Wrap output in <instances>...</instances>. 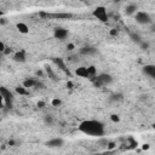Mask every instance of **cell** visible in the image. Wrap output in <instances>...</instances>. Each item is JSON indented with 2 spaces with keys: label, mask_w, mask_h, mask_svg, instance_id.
<instances>
[{
  "label": "cell",
  "mask_w": 155,
  "mask_h": 155,
  "mask_svg": "<svg viewBox=\"0 0 155 155\" xmlns=\"http://www.w3.org/2000/svg\"><path fill=\"white\" fill-rule=\"evenodd\" d=\"M79 131L91 137H102L105 133L104 124L99 120H84L78 126Z\"/></svg>",
  "instance_id": "6da1fadb"
},
{
  "label": "cell",
  "mask_w": 155,
  "mask_h": 155,
  "mask_svg": "<svg viewBox=\"0 0 155 155\" xmlns=\"http://www.w3.org/2000/svg\"><path fill=\"white\" fill-rule=\"evenodd\" d=\"M91 80L93 81V85L96 87H102L104 85H109L113 82V76L110 74L107 73H102L99 75H96L94 78H91Z\"/></svg>",
  "instance_id": "7a4b0ae2"
},
{
  "label": "cell",
  "mask_w": 155,
  "mask_h": 155,
  "mask_svg": "<svg viewBox=\"0 0 155 155\" xmlns=\"http://www.w3.org/2000/svg\"><path fill=\"white\" fill-rule=\"evenodd\" d=\"M0 94L2 96V99H4L5 105L7 108H12V103H13V98H15L13 97V93L8 88H6L4 86H0Z\"/></svg>",
  "instance_id": "3957f363"
},
{
  "label": "cell",
  "mask_w": 155,
  "mask_h": 155,
  "mask_svg": "<svg viewBox=\"0 0 155 155\" xmlns=\"http://www.w3.org/2000/svg\"><path fill=\"white\" fill-rule=\"evenodd\" d=\"M40 17L44 18H56V19H69L73 18V15L69 12H57V13H47V12H40Z\"/></svg>",
  "instance_id": "277c9868"
},
{
  "label": "cell",
  "mask_w": 155,
  "mask_h": 155,
  "mask_svg": "<svg viewBox=\"0 0 155 155\" xmlns=\"http://www.w3.org/2000/svg\"><path fill=\"white\" fill-rule=\"evenodd\" d=\"M92 15H93V17H96L98 21H101L103 23H105L108 21V12L104 6H97L92 11Z\"/></svg>",
  "instance_id": "5b68a950"
},
{
  "label": "cell",
  "mask_w": 155,
  "mask_h": 155,
  "mask_svg": "<svg viewBox=\"0 0 155 155\" xmlns=\"http://www.w3.org/2000/svg\"><path fill=\"white\" fill-rule=\"evenodd\" d=\"M134 19L139 24H149V23H151V16L145 11H137L134 13Z\"/></svg>",
  "instance_id": "8992f818"
},
{
  "label": "cell",
  "mask_w": 155,
  "mask_h": 155,
  "mask_svg": "<svg viewBox=\"0 0 155 155\" xmlns=\"http://www.w3.org/2000/svg\"><path fill=\"white\" fill-rule=\"evenodd\" d=\"M45 145L48 147V148H61V147L64 145V140L61 137H56V138H52V139L47 140L45 143Z\"/></svg>",
  "instance_id": "52a82bcc"
},
{
  "label": "cell",
  "mask_w": 155,
  "mask_h": 155,
  "mask_svg": "<svg viewBox=\"0 0 155 155\" xmlns=\"http://www.w3.org/2000/svg\"><path fill=\"white\" fill-rule=\"evenodd\" d=\"M53 36L54 39H58V40H64L67 36H68V30L64 29V28H61V27H57L53 29Z\"/></svg>",
  "instance_id": "ba28073f"
},
{
  "label": "cell",
  "mask_w": 155,
  "mask_h": 155,
  "mask_svg": "<svg viewBox=\"0 0 155 155\" xmlns=\"http://www.w3.org/2000/svg\"><path fill=\"white\" fill-rule=\"evenodd\" d=\"M96 53H97V48L93 46H90V45L82 46L80 48V54H82V56H93Z\"/></svg>",
  "instance_id": "9c48e42d"
},
{
  "label": "cell",
  "mask_w": 155,
  "mask_h": 155,
  "mask_svg": "<svg viewBox=\"0 0 155 155\" xmlns=\"http://www.w3.org/2000/svg\"><path fill=\"white\" fill-rule=\"evenodd\" d=\"M142 71H143L144 75H147V76H149V78H151V79L155 78V65H153V64H147V65H144L143 69H142Z\"/></svg>",
  "instance_id": "30bf717a"
},
{
  "label": "cell",
  "mask_w": 155,
  "mask_h": 155,
  "mask_svg": "<svg viewBox=\"0 0 155 155\" xmlns=\"http://www.w3.org/2000/svg\"><path fill=\"white\" fill-rule=\"evenodd\" d=\"M13 61L17 62V63H24V62L27 61L25 51H24V50H21V51L15 52V54H13Z\"/></svg>",
  "instance_id": "8fae6325"
},
{
  "label": "cell",
  "mask_w": 155,
  "mask_h": 155,
  "mask_svg": "<svg viewBox=\"0 0 155 155\" xmlns=\"http://www.w3.org/2000/svg\"><path fill=\"white\" fill-rule=\"evenodd\" d=\"M52 61H53V63H54L56 65H58V68H61L65 74L70 75L69 69L65 67V64H64V62H63V59H62V58H59V57H54V58H52Z\"/></svg>",
  "instance_id": "7c38bea8"
},
{
  "label": "cell",
  "mask_w": 155,
  "mask_h": 155,
  "mask_svg": "<svg viewBox=\"0 0 155 155\" xmlns=\"http://www.w3.org/2000/svg\"><path fill=\"white\" fill-rule=\"evenodd\" d=\"M75 74L80 78H84V79H88L90 75H88V71H87V67H79L75 69Z\"/></svg>",
  "instance_id": "4fadbf2b"
},
{
  "label": "cell",
  "mask_w": 155,
  "mask_h": 155,
  "mask_svg": "<svg viewBox=\"0 0 155 155\" xmlns=\"http://www.w3.org/2000/svg\"><path fill=\"white\" fill-rule=\"evenodd\" d=\"M137 11H138V7H137L136 4H130V5H127V6L125 7V13H126L127 16H133Z\"/></svg>",
  "instance_id": "5bb4252c"
},
{
  "label": "cell",
  "mask_w": 155,
  "mask_h": 155,
  "mask_svg": "<svg viewBox=\"0 0 155 155\" xmlns=\"http://www.w3.org/2000/svg\"><path fill=\"white\" fill-rule=\"evenodd\" d=\"M16 28H17V30H18L21 34H28V33H29V27H28L25 23H23V22L17 23V24H16Z\"/></svg>",
  "instance_id": "9a60e30c"
},
{
  "label": "cell",
  "mask_w": 155,
  "mask_h": 155,
  "mask_svg": "<svg viewBox=\"0 0 155 155\" xmlns=\"http://www.w3.org/2000/svg\"><path fill=\"white\" fill-rule=\"evenodd\" d=\"M130 38H131V40H132L134 44H137V45H139V44L143 41L142 38H140V35L137 34V33H131V34H130Z\"/></svg>",
  "instance_id": "2e32d148"
},
{
  "label": "cell",
  "mask_w": 155,
  "mask_h": 155,
  "mask_svg": "<svg viewBox=\"0 0 155 155\" xmlns=\"http://www.w3.org/2000/svg\"><path fill=\"white\" fill-rule=\"evenodd\" d=\"M36 85V81L34 80V79H25L24 81H23V86L25 87V88H29V87H34Z\"/></svg>",
  "instance_id": "e0dca14e"
},
{
  "label": "cell",
  "mask_w": 155,
  "mask_h": 155,
  "mask_svg": "<svg viewBox=\"0 0 155 155\" xmlns=\"http://www.w3.org/2000/svg\"><path fill=\"white\" fill-rule=\"evenodd\" d=\"M53 121H54V119H53L52 115L47 114V115L44 116V124H45L46 126H52V125H53Z\"/></svg>",
  "instance_id": "ac0fdd59"
},
{
  "label": "cell",
  "mask_w": 155,
  "mask_h": 155,
  "mask_svg": "<svg viewBox=\"0 0 155 155\" xmlns=\"http://www.w3.org/2000/svg\"><path fill=\"white\" fill-rule=\"evenodd\" d=\"M87 71H88V75H90V78H88V79L94 78V76L97 75V69H96V67H94V65H90V67H87Z\"/></svg>",
  "instance_id": "d6986e66"
},
{
  "label": "cell",
  "mask_w": 155,
  "mask_h": 155,
  "mask_svg": "<svg viewBox=\"0 0 155 155\" xmlns=\"http://www.w3.org/2000/svg\"><path fill=\"white\" fill-rule=\"evenodd\" d=\"M15 90H16V92L18 94H22V96H27L28 94V91H27V88L24 86H17Z\"/></svg>",
  "instance_id": "ffe728a7"
},
{
  "label": "cell",
  "mask_w": 155,
  "mask_h": 155,
  "mask_svg": "<svg viewBox=\"0 0 155 155\" xmlns=\"http://www.w3.org/2000/svg\"><path fill=\"white\" fill-rule=\"evenodd\" d=\"M45 70H46V73L48 74V76H50V78H51V79H52L53 81H57V80H58V79L56 78V75H54V73L52 71V69H51L50 67H46V68H45Z\"/></svg>",
  "instance_id": "44dd1931"
},
{
  "label": "cell",
  "mask_w": 155,
  "mask_h": 155,
  "mask_svg": "<svg viewBox=\"0 0 155 155\" xmlns=\"http://www.w3.org/2000/svg\"><path fill=\"white\" fill-rule=\"evenodd\" d=\"M99 139H98V144L101 145V147H107L108 145V143H109V140L107 139V138H104L103 136L102 137H98Z\"/></svg>",
  "instance_id": "7402d4cb"
},
{
  "label": "cell",
  "mask_w": 155,
  "mask_h": 155,
  "mask_svg": "<svg viewBox=\"0 0 155 155\" xmlns=\"http://www.w3.org/2000/svg\"><path fill=\"white\" fill-rule=\"evenodd\" d=\"M124 97H122V94L121 93H116V94H113L111 97H110V101H121Z\"/></svg>",
  "instance_id": "603a6c76"
},
{
  "label": "cell",
  "mask_w": 155,
  "mask_h": 155,
  "mask_svg": "<svg viewBox=\"0 0 155 155\" xmlns=\"http://www.w3.org/2000/svg\"><path fill=\"white\" fill-rule=\"evenodd\" d=\"M139 46H140V48H142L143 51H147V50L149 48V42H147V41H142V42L139 44Z\"/></svg>",
  "instance_id": "cb8c5ba5"
},
{
  "label": "cell",
  "mask_w": 155,
  "mask_h": 155,
  "mask_svg": "<svg viewBox=\"0 0 155 155\" xmlns=\"http://www.w3.org/2000/svg\"><path fill=\"white\" fill-rule=\"evenodd\" d=\"M110 120L114 121V122H119V121H120V117H119V115H116V114H111V115H110Z\"/></svg>",
  "instance_id": "d4e9b609"
},
{
  "label": "cell",
  "mask_w": 155,
  "mask_h": 155,
  "mask_svg": "<svg viewBox=\"0 0 155 155\" xmlns=\"http://www.w3.org/2000/svg\"><path fill=\"white\" fill-rule=\"evenodd\" d=\"M61 99H58V98H54V99H52V105L53 107H58V105H61Z\"/></svg>",
  "instance_id": "484cf974"
},
{
  "label": "cell",
  "mask_w": 155,
  "mask_h": 155,
  "mask_svg": "<svg viewBox=\"0 0 155 155\" xmlns=\"http://www.w3.org/2000/svg\"><path fill=\"white\" fill-rule=\"evenodd\" d=\"M2 53H4V54H10V53H12V48H11V47H8V46H6Z\"/></svg>",
  "instance_id": "4316f807"
},
{
  "label": "cell",
  "mask_w": 155,
  "mask_h": 155,
  "mask_svg": "<svg viewBox=\"0 0 155 155\" xmlns=\"http://www.w3.org/2000/svg\"><path fill=\"white\" fill-rule=\"evenodd\" d=\"M74 48H75L74 44H68V45H67V50H68V51H73Z\"/></svg>",
  "instance_id": "83f0119b"
},
{
  "label": "cell",
  "mask_w": 155,
  "mask_h": 155,
  "mask_svg": "<svg viewBox=\"0 0 155 155\" xmlns=\"http://www.w3.org/2000/svg\"><path fill=\"white\" fill-rule=\"evenodd\" d=\"M5 47H6V45H5L2 41H0V53H2V52H4Z\"/></svg>",
  "instance_id": "f1b7e54d"
},
{
  "label": "cell",
  "mask_w": 155,
  "mask_h": 155,
  "mask_svg": "<svg viewBox=\"0 0 155 155\" xmlns=\"http://www.w3.org/2000/svg\"><path fill=\"white\" fill-rule=\"evenodd\" d=\"M114 147H115V143H114V142H109V143H108V145H107V148H108V149H113Z\"/></svg>",
  "instance_id": "f546056e"
},
{
  "label": "cell",
  "mask_w": 155,
  "mask_h": 155,
  "mask_svg": "<svg viewBox=\"0 0 155 155\" xmlns=\"http://www.w3.org/2000/svg\"><path fill=\"white\" fill-rule=\"evenodd\" d=\"M110 35H111V36H116V35H117V30H116V29H111V30H110Z\"/></svg>",
  "instance_id": "4dcf8cb0"
},
{
  "label": "cell",
  "mask_w": 155,
  "mask_h": 155,
  "mask_svg": "<svg viewBox=\"0 0 155 155\" xmlns=\"http://www.w3.org/2000/svg\"><path fill=\"white\" fill-rule=\"evenodd\" d=\"M38 107H39V108H44V107H45V103H44L42 101H39V102H38Z\"/></svg>",
  "instance_id": "1f68e13d"
},
{
  "label": "cell",
  "mask_w": 155,
  "mask_h": 155,
  "mask_svg": "<svg viewBox=\"0 0 155 155\" xmlns=\"http://www.w3.org/2000/svg\"><path fill=\"white\" fill-rule=\"evenodd\" d=\"M4 104H5V103H4V99H2V96L0 94V109H1V108H4Z\"/></svg>",
  "instance_id": "d6a6232c"
},
{
  "label": "cell",
  "mask_w": 155,
  "mask_h": 155,
  "mask_svg": "<svg viewBox=\"0 0 155 155\" xmlns=\"http://www.w3.org/2000/svg\"><path fill=\"white\" fill-rule=\"evenodd\" d=\"M6 23H7V21L4 17H0V24H6Z\"/></svg>",
  "instance_id": "836d02e7"
},
{
  "label": "cell",
  "mask_w": 155,
  "mask_h": 155,
  "mask_svg": "<svg viewBox=\"0 0 155 155\" xmlns=\"http://www.w3.org/2000/svg\"><path fill=\"white\" fill-rule=\"evenodd\" d=\"M67 87H68V88H73V82L68 81V82H67Z\"/></svg>",
  "instance_id": "e575fe53"
},
{
  "label": "cell",
  "mask_w": 155,
  "mask_h": 155,
  "mask_svg": "<svg viewBox=\"0 0 155 155\" xmlns=\"http://www.w3.org/2000/svg\"><path fill=\"white\" fill-rule=\"evenodd\" d=\"M143 149H144V150H145V149H149V144H144V145H143Z\"/></svg>",
  "instance_id": "d590c367"
},
{
  "label": "cell",
  "mask_w": 155,
  "mask_h": 155,
  "mask_svg": "<svg viewBox=\"0 0 155 155\" xmlns=\"http://www.w3.org/2000/svg\"><path fill=\"white\" fill-rule=\"evenodd\" d=\"M36 75H42V71H36Z\"/></svg>",
  "instance_id": "8d00e7d4"
},
{
  "label": "cell",
  "mask_w": 155,
  "mask_h": 155,
  "mask_svg": "<svg viewBox=\"0 0 155 155\" xmlns=\"http://www.w3.org/2000/svg\"><path fill=\"white\" fill-rule=\"evenodd\" d=\"M2 16H4V12H2L1 10H0V17H2Z\"/></svg>",
  "instance_id": "74e56055"
},
{
  "label": "cell",
  "mask_w": 155,
  "mask_h": 155,
  "mask_svg": "<svg viewBox=\"0 0 155 155\" xmlns=\"http://www.w3.org/2000/svg\"><path fill=\"white\" fill-rule=\"evenodd\" d=\"M78 1H84V0H78Z\"/></svg>",
  "instance_id": "f35d334b"
},
{
  "label": "cell",
  "mask_w": 155,
  "mask_h": 155,
  "mask_svg": "<svg viewBox=\"0 0 155 155\" xmlns=\"http://www.w3.org/2000/svg\"><path fill=\"white\" fill-rule=\"evenodd\" d=\"M0 58H1V53H0Z\"/></svg>",
  "instance_id": "ab89813d"
}]
</instances>
